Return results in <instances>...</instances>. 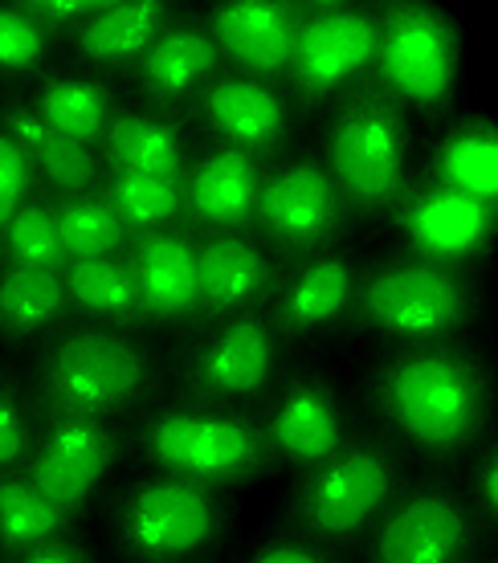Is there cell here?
<instances>
[{
  "label": "cell",
  "instance_id": "obj_1",
  "mask_svg": "<svg viewBox=\"0 0 498 563\" xmlns=\"http://www.w3.org/2000/svg\"><path fill=\"white\" fill-rule=\"evenodd\" d=\"M376 417L397 441L433 462L474 450L495 417V380L462 343H417L376 364L368 384Z\"/></svg>",
  "mask_w": 498,
  "mask_h": 563
},
{
  "label": "cell",
  "instance_id": "obj_2",
  "mask_svg": "<svg viewBox=\"0 0 498 563\" xmlns=\"http://www.w3.org/2000/svg\"><path fill=\"white\" fill-rule=\"evenodd\" d=\"M483 295L471 269H454L417 254L385 257L359 274L347 323L400 347L454 343L478 319Z\"/></svg>",
  "mask_w": 498,
  "mask_h": 563
},
{
  "label": "cell",
  "instance_id": "obj_3",
  "mask_svg": "<svg viewBox=\"0 0 498 563\" xmlns=\"http://www.w3.org/2000/svg\"><path fill=\"white\" fill-rule=\"evenodd\" d=\"M328 172L352 217H392L400 192L413 180L405 152V107L376 78H364L335 99Z\"/></svg>",
  "mask_w": 498,
  "mask_h": 563
},
{
  "label": "cell",
  "instance_id": "obj_4",
  "mask_svg": "<svg viewBox=\"0 0 498 563\" xmlns=\"http://www.w3.org/2000/svg\"><path fill=\"white\" fill-rule=\"evenodd\" d=\"M156 388L152 352L114 327H74L45 347L37 364V396L49 417H95L143 405Z\"/></svg>",
  "mask_w": 498,
  "mask_h": 563
},
{
  "label": "cell",
  "instance_id": "obj_5",
  "mask_svg": "<svg viewBox=\"0 0 498 563\" xmlns=\"http://www.w3.org/2000/svg\"><path fill=\"white\" fill-rule=\"evenodd\" d=\"M131 441L143 462H152L159 474H176L213 490L254 482L274 465L262 421L209 405H168L147 412Z\"/></svg>",
  "mask_w": 498,
  "mask_h": 563
},
{
  "label": "cell",
  "instance_id": "obj_6",
  "mask_svg": "<svg viewBox=\"0 0 498 563\" xmlns=\"http://www.w3.org/2000/svg\"><path fill=\"white\" fill-rule=\"evenodd\" d=\"M400 494V462L380 437H352L331 462L302 474L286 519L295 536L314 543H352L372 536Z\"/></svg>",
  "mask_w": 498,
  "mask_h": 563
},
{
  "label": "cell",
  "instance_id": "obj_7",
  "mask_svg": "<svg viewBox=\"0 0 498 563\" xmlns=\"http://www.w3.org/2000/svg\"><path fill=\"white\" fill-rule=\"evenodd\" d=\"M111 522L131 563H192L225 536V503L213 486L152 474L119 490Z\"/></svg>",
  "mask_w": 498,
  "mask_h": 563
},
{
  "label": "cell",
  "instance_id": "obj_8",
  "mask_svg": "<svg viewBox=\"0 0 498 563\" xmlns=\"http://www.w3.org/2000/svg\"><path fill=\"white\" fill-rule=\"evenodd\" d=\"M380 49L372 78L409 111L445 114L454 107L462 37L454 16L425 0H388L376 9Z\"/></svg>",
  "mask_w": 498,
  "mask_h": 563
},
{
  "label": "cell",
  "instance_id": "obj_9",
  "mask_svg": "<svg viewBox=\"0 0 498 563\" xmlns=\"http://www.w3.org/2000/svg\"><path fill=\"white\" fill-rule=\"evenodd\" d=\"M347 221H352V209L323 159L299 155V159H286L274 172H266L254 225L270 241L274 254L290 257V262L328 254L347 229Z\"/></svg>",
  "mask_w": 498,
  "mask_h": 563
},
{
  "label": "cell",
  "instance_id": "obj_10",
  "mask_svg": "<svg viewBox=\"0 0 498 563\" xmlns=\"http://www.w3.org/2000/svg\"><path fill=\"white\" fill-rule=\"evenodd\" d=\"M380 49L376 9L359 4H302V29L290 66V90L299 107H319L340 99L343 90L372 78Z\"/></svg>",
  "mask_w": 498,
  "mask_h": 563
},
{
  "label": "cell",
  "instance_id": "obj_11",
  "mask_svg": "<svg viewBox=\"0 0 498 563\" xmlns=\"http://www.w3.org/2000/svg\"><path fill=\"white\" fill-rule=\"evenodd\" d=\"M478 510L445 482L400 490L368 536V563H471Z\"/></svg>",
  "mask_w": 498,
  "mask_h": 563
},
{
  "label": "cell",
  "instance_id": "obj_12",
  "mask_svg": "<svg viewBox=\"0 0 498 563\" xmlns=\"http://www.w3.org/2000/svg\"><path fill=\"white\" fill-rule=\"evenodd\" d=\"M283 343L286 339L274 331L270 314H257V310L221 323L213 335L192 347L180 372L192 405L229 409V405H250L257 396H266L283 372Z\"/></svg>",
  "mask_w": 498,
  "mask_h": 563
},
{
  "label": "cell",
  "instance_id": "obj_13",
  "mask_svg": "<svg viewBox=\"0 0 498 563\" xmlns=\"http://www.w3.org/2000/svg\"><path fill=\"white\" fill-rule=\"evenodd\" d=\"M392 225L409 241V254L454 269H471L474 262H483L498 241L495 212L483 209L478 200L462 197L450 184L433 180L429 172L413 176L409 188L400 192Z\"/></svg>",
  "mask_w": 498,
  "mask_h": 563
},
{
  "label": "cell",
  "instance_id": "obj_14",
  "mask_svg": "<svg viewBox=\"0 0 498 563\" xmlns=\"http://www.w3.org/2000/svg\"><path fill=\"white\" fill-rule=\"evenodd\" d=\"M119 445L123 441L107 421H95V417H49L42 445L29 457L25 474L57 510H66L74 519L95 498L99 482L111 474Z\"/></svg>",
  "mask_w": 498,
  "mask_h": 563
},
{
  "label": "cell",
  "instance_id": "obj_15",
  "mask_svg": "<svg viewBox=\"0 0 498 563\" xmlns=\"http://www.w3.org/2000/svg\"><path fill=\"white\" fill-rule=\"evenodd\" d=\"M188 114L209 135H217V143L257 155L262 164L283 152L290 128H295V111L283 90L237 70L217 74L213 82L188 102Z\"/></svg>",
  "mask_w": 498,
  "mask_h": 563
},
{
  "label": "cell",
  "instance_id": "obj_16",
  "mask_svg": "<svg viewBox=\"0 0 498 563\" xmlns=\"http://www.w3.org/2000/svg\"><path fill=\"white\" fill-rule=\"evenodd\" d=\"M221 54L257 82H286L302 29L299 0H225L204 16Z\"/></svg>",
  "mask_w": 498,
  "mask_h": 563
},
{
  "label": "cell",
  "instance_id": "obj_17",
  "mask_svg": "<svg viewBox=\"0 0 498 563\" xmlns=\"http://www.w3.org/2000/svg\"><path fill=\"white\" fill-rule=\"evenodd\" d=\"M128 266L140 290L147 323L180 327L197 323L200 310V241L185 225L131 233Z\"/></svg>",
  "mask_w": 498,
  "mask_h": 563
},
{
  "label": "cell",
  "instance_id": "obj_18",
  "mask_svg": "<svg viewBox=\"0 0 498 563\" xmlns=\"http://www.w3.org/2000/svg\"><path fill=\"white\" fill-rule=\"evenodd\" d=\"M200 310L197 323L221 327L274 302L283 274L266 245L250 233H209L200 241Z\"/></svg>",
  "mask_w": 498,
  "mask_h": 563
},
{
  "label": "cell",
  "instance_id": "obj_19",
  "mask_svg": "<svg viewBox=\"0 0 498 563\" xmlns=\"http://www.w3.org/2000/svg\"><path fill=\"white\" fill-rule=\"evenodd\" d=\"M262 433H266L274 462H290L307 474L331 462L352 441L340 396L314 376L290 380L283 393L274 396L270 412L262 421Z\"/></svg>",
  "mask_w": 498,
  "mask_h": 563
},
{
  "label": "cell",
  "instance_id": "obj_20",
  "mask_svg": "<svg viewBox=\"0 0 498 563\" xmlns=\"http://www.w3.org/2000/svg\"><path fill=\"white\" fill-rule=\"evenodd\" d=\"M266 164L250 152L217 143L185 176V217L209 233H245L257 217Z\"/></svg>",
  "mask_w": 498,
  "mask_h": 563
},
{
  "label": "cell",
  "instance_id": "obj_21",
  "mask_svg": "<svg viewBox=\"0 0 498 563\" xmlns=\"http://www.w3.org/2000/svg\"><path fill=\"white\" fill-rule=\"evenodd\" d=\"M359 286V266L340 250L314 254L290 269L270 302V323L283 339H302L328 331L352 314Z\"/></svg>",
  "mask_w": 498,
  "mask_h": 563
},
{
  "label": "cell",
  "instance_id": "obj_22",
  "mask_svg": "<svg viewBox=\"0 0 498 563\" xmlns=\"http://www.w3.org/2000/svg\"><path fill=\"white\" fill-rule=\"evenodd\" d=\"M221 45L200 21H171L135 62V86L147 107L171 111L192 102L221 74Z\"/></svg>",
  "mask_w": 498,
  "mask_h": 563
},
{
  "label": "cell",
  "instance_id": "obj_23",
  "mask_svg": "<svg viewBox=\"0 0 498 563\" xmlns=\"http://www.w3.org/2000/svg\"><path fill=\"white\" fill-rule=\"evenodd\" d=\"M171 21L176 13L164 0H102L99 13L74 33V54L90 66L119 70L140 62Z\"/></svg>",
  "mask_w": 498,
  "mask_h": 563
},
{
  "label": "cell",
  "instance_id": "obj_24",
  "mask_svg": "<svg viewBox=\"0 0 498 563\" xmlns=\"http://www.w3.org/2000/svg\"><path fill=\"white\" fill-rule=\"evenodd\" d=\"M102 159L114 176H188L185 135L156 111H114L111 128L102 135Z\"/></svg>",
  "mask_w": 498,
  "mask_h": 563
},
{
  "label": "cell",
  "instance_id": "obj_25",
  "mask_svg": "<svg viewBox=\"0 0 498 563\" xmlns=\"http://www.w3.org/2000/svg\"><path fill=\"white\" fill-rule=\"evenodd\" d=\"M0 131L29 155V164L54 184L62 197H78V192H95L99 180V164L90 147H78L66 135H57L42 114L16 99L0 102Z\"/></svg>",
  "mask_w": 498,
  "mask_h": 563
},
{
  "label": "cell",
  "instance_id": "obj_26",
  "mask_svg": "<svg viewBox=\"0 0 498 563\" xmlns=\"http://www.w3.org/2000/svg\"><path fill=\"white\" fill-rule=\"evenodd\" d=\"M433 180L457 188L462 197L478 200L483 209L498 217V123L486 114H466L445 131L433 159H429Z\"/></svg>",
  "mask_w": 498,
  "mask_h": 563
},
{
  "label": "cell",
  "instance_id": "obj_27",
  "mask_svg": "<svg viewBox=\"0 0 498 563\" xmlns=\"http://www.w3.org/2000/svg\"><path fill=\"white\" fill-rule=\"evenodd\" d=\"M33 111L42 114L45 123L66 135L78 147H95L102 143L107 128L114 119V95L111 86L99 78H78V74H54L37 86V102Z\"/></svg>",
  "mask_w": 498,
  "mask_h": 563
},
{
  "label": "cell",
  "instance_id": "obj_28",
  "mask_svg": "<svg viewBox=\"0 0 498 563\" xmlns=\"http://www.w3.org/2000/svg\"><path fill=\"white\" fill-rule=\"evenodd\" d=\"M62 282H66L70 307L86 310L90 319L111 323L114 331H131V327L147 323L128 257H78L66 266Z\"/></svg>",
  "mask_w": 498,
  "mask_h": 563
},
{
  "label": "cell",
  "instance_id": "obj_29",
  "mask_svg": "<svg viewBox=\"0 0 498 563\" xmlns=\"http://www.w3.org/2000/svg\"><path fill=\"white\" fill-rule=\"evenodd\" d=\"M70 515L57 510L29 474H0V551L4 555H33L66 539Z\"/></svg>",
  "mask_w": 498,
  "mask_h": 563
},
{
  "label": "cell",
  "instance_id": "obj_30",
  "mask_svg": "<svg viewBox=\"0 0 498 563\" xmlns=\"http://www.w3.org/2000/svg\"><path fill=\"white\" fill-rule=\"evenodd\" d=\"M70 310L62 274L49 269L9 266L0 274V335L29 339L42 335Z\"/></svg>",
  "mask_w": 498,
  "mask_h": 563
},
{
  "label": "cell",
  "instance_id": "obj_31",
  "mask_svg": "<svg viewBox=\"0 0 498 563\" xmlns=\"http://www.w3.org/2000/svg\"><path fill=\"white\" fill-rule=\"evenodd\" d=\"M54 221L62 233V245L70 262L78 257H123L131 245V229L114 217L99 188L95 192H78V197H62L54 205Z\"/></svg>",
  "mask_w": 498,
  "mask_h": 563
},
{
  "label": "cell",
  "instance_id": "obj_32",
  "mask_svg": "<svg viewBox=\"0 0 498 563\" xmlns=\"http://www.w3.org/2000/svg\"><path fill=\"white\" fill-rule=\"evenodd\" d=\"M114 217L131 233L147 229L185 225V180H164V176H107L99 188Z\"/></svg>",
  "mask_w": 498,
  "mask_h": 563
},
{
  "label": "cell",
  "instance_id": "obj_33",
  "mask_svg": "<svg viewBox=\"0 0 498 563\" xmlns=\"http://www.w3.org/2000/svg\"><path fill=\"white\" fill-rule=\"evenodd\" d=\"M4 250L13 257V266L49 269V274H66L70 266V254L54 221V205H25L16 212L4 229Z\"/></svg>",
  "mask_w": 498,
  "mask_h": 563
},
{
  "label": "cell",
  "instance_id": "obj_34",
  "mask_svg": "<svg viewBox=\"0 0 498 563\" xmlns=\"http://www.w3.org/2000/svg\"><path fill=\"white\" fill-rule=\"evenodd\" d=\"M45 45H49V33L21 4H0V74L37 70Z\"/></svg>",
  "mask_w": 498,
  "mask_h": 563
},
{
  "label": "cell",
  "instance_id": "obj_35",
  "mask_svg": "<svg viewBox=\"0 0 498 563\" xmlns=\"http://www.w3.org/2000/svg\"><path fill=\"white\" fill-rule=\"evenodd\" d=\"M33 176H37V168L29 164V155L0 131V233L9 229V221H13L16 212L25 209Z\"/></svg>",
  "mask_w": 498,
  "mask_h": 563
},
{
  "label": "cell",
  "instance_id": "obj_36",
  "mask_svg": "<svg viewBox=\"0 0 498 563\" xmlns=\"http://www.w3.org/2000/svg\"><path fill=\"white\" fill-rule=\"evenodd\" d=\"M29 450H33V433H29L25 405L13 388L0 384V474H16Z\"/></svg>",
  "mask_w": 498,
  "mask_h": 563
},
{
  "label": "cell",
  "instance_id": "obj_37",
  "mask_svg": "<svg viewBox=\"0 0 498 563\" xmlns=\"http://www.w3.org/2000/svg\"><path fill=\"white\" fill-rule=\"evenodd\" d=\"M21 9H25L45 33H62V29H74V33H78V29L102 9V0H29Z\"/></svg>",
  "mask_w": 498,
  "mask_h": 563
},
{
  "label": "cell",
  "instance_id": "obj_38",
  "mask_svg": "<svg viewBox=\"0 0 498 563\" xmlns=\"http://www.w3.org/2000/svg\"><path fill=\"white\" fill-rule=\"evenodd\" d=\"M250 563H335V555H331L323 543H314V539L278 536V539H266V543L250 555Z\"/></svg>",
  "mask_w": 498,
  "mask_h": 563
},
{
  "label": "cell",
  "instance_id": "obj_39",
  "mask_svg": "<svg viewBox=\"0 0 498 563\" xmlns=\"http://www.w3.org/2000/svg\"><path fill=\"white\" fill-rule=\"evenodd\" d=\"M471 507L478 515H486L490 522H498V437L478 453L471 474Z\"/></svg>",
  "mask_w": 498,
  "mask_h": 563
},
{
  "label": "cell",
  "instance_id": "obj_40",
  "mask_svg": "<svg viewBox=\"0 0 498 563\" xmlns=\"http://www.w3.org/2000/svg\"><path fill=\"white\" fill-rule=\"evenodd\" d=\"M21 563H90V551H86L82 543H74V539H57L49 548L25 555Z\"/></svg>",
  "mask_w": 498,
  "mask_h": 563
}]
</instances>
